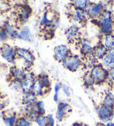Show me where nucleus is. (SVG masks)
Listing matches in <instances>:
<instances>
[{
  "label": "nucleus",
  "instance_id": "nucleus-29",
  "mask_svg": "<svg viewBox=\"0 0 114 126\" xmlns=\"http://www.w3.org/2000/svg\"><path fill=\"white\" fill-rule=\"evenodd\" d=\"M6 32L8 34L11 36H17V34L18 32H17L15 30H14V27H13L11 25H8L7 27H6Z\"/></svg>",
  "mask_w": 114,
  "mask_h": 126
},
{
  "label": "nucleus",
  "instance_id": "nucleus-28",
  "mask_svg": "<svg viewBox=\"0 0 114 126\" xmlns=\"http://www.w3.org/2000/svg\"><path fill=\"white\" fill-rule=\"evenodd\" d=\"M39 79H40L41 82H42L43 86L46 88L47 89V90H49L50 86H51V83H50V80L48 77L45 76H42L39 78Z\"/></svg>",
  "mask_w": 114,
  "mask_h": 126
},
{
  "label": "nucleus",
  "instance_id": "nucleus-32",
  "mask_svg": "<svg viewBox=\"0 0 114 126\" xmlns=\"http://www.w3.org/2000/svg\"><path fill=\"white\" fill-rule=\"evenodd\" d=\"M108 78L112 81L114 82V68L111 69L108 72Z\"/></svg>",
  "mask_w": 114,
  "mask_h": 126
},
{
  "label": "nucleus",
  "instance_id": "nucleus-16",
  "mask_svg": "<svg viewBox=\"0 0 114 126\" xmlns=\"http://www.w3.org/2000/svg\"><path fill=\"white\" fill-rule=\"evenodd\" d=\"M102 64L105 69L111 70L114 68V59L107 54L102 59Z\"/></svg>",
  "mask_w": 114,
  "mask_h": 126
},
{
  "label": "nucleus",
  "instance_id": "nucleus-7",
  "mask_svg": "<svg viewBox=\"0 0 114 126\" xmlns=\"http://www.w3.org/2000/svg\"><path fill=\"white\" fill-rule=\"evenodd\" d=\"M16 53L27 63L32 64L34 63L35 57L31 52L28 49L23 48H19L17 49Z\"/></svg>",
  "mask_w": 114,
  "mask_h": 126
},
{
  "label": "nucleus",
  "instance_id": "nucleus-14",
  "mask_svg": "<svg viewBox=\"0 0 114 126\" xmlns=\"http://www.w3.org/2000/svg\"><path fill=\"white\" fill-rule=\"evenodd\" d=\"M102 45L109 49L114 47V36L113 34L111 33L105 34L102 38Z\"/></svg>",
  "mask_w": 114,
  "mask_h": 126
},
{
  "label": "nucleus",
  "instance_id": "nucleus-22",
  "mask_svg": "<svg viewBox=\"0 0 114 126\" xmlns=\"http://www.w3.org/2000/svg\"><path fill=\"white\" fill-rule=\"evenodd\" d=\"M72 17L75 21H82L85 18L84 12L82 10L79 9V8H75V10L73 13Z\"/></svg>",
  "mask_w": 114,
  "mask_h": 126
},
{
  "label": "nucleus",
  "instance_id": "nucleus-35",
  "mask_svg": "<svg viewBox=\"0 0 114 126\" xmlns=\"http://www.w3.org/2000/svg\"><path fill=\"white\" fill-rule=\"evenodd\" d=\"M107 55H109L113 57L114 59V47L112 48L109 49L108 50V52H107Z\"/></svg>",
  "mask_w": 114,
  "mask_h": 126
},
{
  "label": "nucleus",
  "instance_id": "nucleus-8",
  "mask_svg": "<svg viewBox=\"0 0 114 126\" xmlns=\"http://www.w3.org/2000/svg\"><path fill=\"white\" fill-rule=\"evenodd\" d=\"M86 11L88 16L92 18L100 16L102 13V6L101 3L91 4L87 6Z\"/></svg>",
  "mask_w": 114,
  "mask_h": 126
},
{
  "label": "nucleus",
  "instance_id": "nucleus-20",
  "mask_svg": "<svg viewBox=\"0 0 114 126\" xmlns=\"http://www.w3.org/2000/svg\"><path fill=\"white\" fill-rule=\"evenodd\" d=\"M78 29L76 26H72L68 29L67 31V36L68 39L74 40L77 38L78 36Z\"/></svg>",
  "mask_w": 114,
  "mask_h": 126
},
{
  "label": "nucleus",
  "instance_id": "nucleus-6",
  "mask_svg": "<svg viewBox=\"0 0 114 126\" xmlns=\"http://www.w3.org/2000/svg\"><path fill=\"white\" fill-rule=\"evenodd\" d=\"M48 92H49V90H47L43 86L40 79H35L31 92L32 94L37 97L45 94Z\"/></svg>",
  "mask_w": 114,
  "mask_h": 126
},
{
  "label": "nucleus",
  "instance_id": "nucleus-40",
  "mask_svg": "<svg viewBox=\"0 0 114 126\" xmlns=\"http://www.w3.org/2000/svg\"><path fill=\"white\" fill-rule=\"evenodd\" d=\"M104 126V124H103V123H100L99 125H98V126Z\"/></svg>",
  "mask_w": 114,
  "mask_h": 126
},
{
  "label": "nucleus",
  "instance_id": "nucleus-24",
  "mask_svg": "<svg viewBox=\"0 0 114 126\" xmlns=\"http://www.w3.org/2000/svg\"><path fill=\"white\" fill-rule=\"evenodd\" d=\"M34 121L38 126H47V118L45 115H37Z\"/></svg>",
  "mask_w": 114,
  "mask_h": 126
},
{
  "label": "nucleus",
  "instance_id": "nucleus-12",
  "mask_svg": "<svg viewBox=\"0 0 114 126\" xmlns=\"http://www.w3.org/2000/svg\"><path fill=\"white\" fill-rule=\"evenodd\" d=\"M108 52V49L103 45H100L94 49L93 53L95 57L97 59H102Z\"/></svg>",
  "mask_w": 114,
  "mask_h": 126
},
{
  "label": "nucleus",
  "instance_id": "nucleus-19",
  "mask_svg": "<svg viewBox=\"0 0 114 126\" xmlns=\"http://www.w3.org/2000/svg\"><path fill=\"white\" fill-rule=\"evenodd\" d=\"M36 101L37 97L31 93L25 94L23 97V102L27 106L34 105Z\"/></svg>",
  "mask_w": 114,
  "mask_h": 126
},
{
  "label": "nucleus",
  "instance_id": "nucleus-18",
  "mask_svg": "<svg viewBox=\"0 0 114 126\" xmlns=\"http://www.w3.org/2000/svg\"><path fill=\"white\" fill-rule=\"evenodd\" d=\"M17 119L16 114L10 113L5 115L3 118V121L6 126H15Z\"/></svg>",
  "mask_w": 114,
  "mask_h": 126
},
{
  "label": "nucleus",
  "instance_id": "nucleus-21",
  "mask_svg": "<svg viewBox=\"0 0 114 126\" xmlns=\"http://www.w3.org/2000/svg\"><path fill=\"white\" fill-rule=\"evenodd\" d=\"M34 106L38 115H45V104L42 101H37Z\"/></svg>",
  "mask_w": 114,
  "mask_h": 126
},
{
  "label": "nucleus",
  "instance_id": "nucleus-36",
  "mask_svg": "<svg viewBox=\"0 0 114 126\" xmlns=\"http://www.w3.org/2000/svg\"><path fill=\"white\" fill-rule=\"evenodd\" d=\"M53 99L55 102H57L58 101V94H57V93H55L53 96Z\"/></svg>",
  "mask_w": 114,
  "mask_h": 126
},
{
  "label": "nucleus",
  "instance_id": "nucleus-3",
  "mask_svg": "<svg viewBox=\"0 0 114 126\" xmlns=\"http://www.w3.org/2000/svg\"><path fill=\"white\" fill-rule=\"evenodd\" d=\"M94 83H102L108 78V72L102 66L94 67L90 73Z\"/></svg>",
  "mask_w": 114,
  "mask_h": 126
},
{
  "label": "nucleus",
  "instance_id": "nucleus-34",
  "mask_svg": "<svg viewBox=\"0 0 114 126\" xmlns=\"http://www.w3.org/2000/svg\"><path fill=\"white\" fill-rule=\"evenodd\" d=\"M61 87H62V86H61V84L60 83H56L55 86V87H54L55 93H57V94H58V92L60 90Z\"/></svg>",
  "mask_w": 114,
  "mask_h": 126
},
{
  "label": "nucleus",
  "instance_id": "nucleus-1",
  "mask_svg": "<svg viewBox=\"0 0 114 126\" xmlns=\"http://www.w3.org/2000/svg\"><path fill=\"white\" fill-rule=\"evenodd\" d=\"M100 17V24L101 32L102 34H110L113 28V19L110 12H102Z\"/></svg>",
  "mask_w": 114,
  "mask_h": 126
},
{
  "label": "nucleus",
  "instance_id": "nucleus-39",
  "mask_svg": "<svg viewBox=\"0 0 114 126\" xmlns=\"http://www.w3.org/2000/svg\"><path fill=\"white\" fill-rule=\"evenodd\" d=\"M2 107V103L1 102V101H0V110L1 109Z\"/></svg>",
  "mask_w": 114,
  "mask_h": 126
},
{
  "label": "nucleus",
  "instance_id": "nucleus-37",
  "mask_svg": "<svg viewBox=\"0 0 114 126\" xmlns=\"http://www.w3.org/2000/svg\"><path fill=\"white\" fill-rule=\"evenodd\" d=\"M71 126H87L85 125V124H83L82 123L76 122V123H74L73 125H72Z\"/></svg>",
  "mask_w": 114,
  "mask_h": 126
},
{
  "label": "nucleus",
  "instance_id": "nucleus-30",
  "mask_svg": "<svg viewBox=\"0 0 114 126\" xmlns=\"http://www.w3.org/2000/svg\"><path fill=\"white\" fill-rule=\"evenodd\" d=\"M46 117L47 118V126H54L55 121L53 116L51 114H49L47 115Z\"/></svg>",
  "mask_w": 114,
  "mask_h": 126
},
{
  "label": "nucleus",
  "instance_id": "nucleus-10",
  "mask_svg": "<svg viewBox=\"0 0 114 126\" xmlns=\"http://www.w3.org/2000/svg\"><path fill=\"white\" fill-rule=\"evenodd\" d=\"M67 47L65 45H59L55 47L54 49L55 57L58 62H61L64 60L68 56Z\"/></svg>",
  "mask_w": 114,
  "mask_h": 126
},
{
  "label": "nucleus",
  "instance_id": "nucleus-9",
  "mask_svg": "<svg viewBox=\"0 0 114 126\" xmlns=\"http://www.w3.org/2000/svg\"><path fill=\"white\" fill-rule=\"evenodd\" d=\"M35 79H36L31 74L27 75V77L25 81L21 83V90L24 93V94H27L31 92Z\"/></svg>",
  "mask_w": 114,
  "mask_h": 126
},
{
  "label": "nucleus",
  "instance_id": "nucleus-26",
  "mask_svg": "<svg viewBox=\"0 0 114 126\" xmlns=\"http://www.w3.org/2000/svg\"><path fill=\"white\" fill-rule=\"evenodd\" d=\"M30 15V11L27 7H25L22 9L21 12L19 14V17L22 21H26L28 19Z\"/></svg>",
  "mask_w": 114,
  "mask_h": 126
},
{
  "label": "nucleus",
  "instance_id": "nucleus-17",
  "mask_svg": "<svg viewBox=\"0 0 114 126\" xmlns=\"http://www.w3.org/2000/svg\"><path fill=\"white\" fill-rule=\"evenodd\" d=\"M102 105L114 108V95L111 92H107L103 99Z\"/></svg>",
  "mask_w": 114,
  "mask_h": 126
},
{
  "label": "nucleus",
  "instance_id": "nucleus-31",
  "mask_svg": "<svg viewBox=\"0 0 114 126\" xmlns=\"http://www.w3.org/2000/svg\"><path fill=\"white\" fill-rule=\"evenodd\" d=\"M61 88H62L63 92L65 93V95L67 97H70V95H71V93H70V91L69 87H68L66 84H63L62 85Z\"/></svg>",
  "mask_w": 114,
  "mask_h": 126
},
{
  "label": "nucleus",
  "instance_id": "nucleus-27",
  "mask_svg": "<svg viewBox=\"0 0 114 126\" xmlns=\"http://www.w3.org/2000/svg\"><path fill=\"white\" fill-rule=\"evenodd\" d=\"M82 51L85 54H88L93 52L94 49L90 45L86 42H82L81 45Z\"/></svg>",
  "mask_w": 114,
  "mask_h": 126
},
{
  "label": "nucleus",
  "instance_id": "nucleus-25",
  "mask_svg": "<svg viewBox=\"0 0 114 126\" xmlns=\"http://www.w3.org/2000/svg\"><path fill=\"white\" fill-rule=\"evenodd\" d=\"M74 5L75 8H79L81 10L85 9L88 6V1L86 0H80V1H75Z\"/></svg>",
  "mask_w": 114,
  "mask_h": 126
},
{
  "label": "nucleus",
  "instance_id": "nucleus-4",
  "mask_svg": "<svg viewBox=\"0 0 114 126\" xmlns=\"http://www.w3.org/2000/svg\"><path fill=\"white\" fill-rule=\"evenodd\" d=\"M63 66L68 70L75 72L80 66L79 58L75 56H68L63 61Z\"/></svg>",
  "mask_w": 114,
  "mask_h": 126
},
{
  "label": "nucleus",
  "instance_id": "nucleus-13",
  "mask_svg": "<svg viewBox=\"0 0 114 126\" xmlns=\"http://www.w3.org/2000/svg\"><path fill=\"white\" fill-rule=\"evenodd\" d=\"M55 15L53 12L50 11H45L43 14L42 18L41 19L40 25L41 26H46L50 25V24L54 20Z\"/></svg>",
  "mask_w": 114,
  "mask_h": 126
},
{
  "label": "nucleus",
  "instance_id": "nucleus-11",
  "mask_svg": "<svg viewBox=\"0 0 114 126\" xmlns=\"http://www.w3.org/2000/svg\"><path fill=\"white\" fill-rule=\"evenodd\" d=\"M2 55L3 57L8 62H12L14 61L16 52L12 47L6 46L2 48Z\"/></svg>",
  "mask_w": 114,
  "mask_h": 126
},
{
  "label": "nucleus",
  "instance_id": "nucleus-23",
  "mask_svg": "<svg viewBox=\"0 0 114 126\" xmlns=\"http://www.w3.org/2000/svg\"><path fill=\"white\" fill-rule=\"evenodd\" d=\"M15 126H31V121L26 117H19L17 118Z\"/></svg>",
  "mask_w": 114,
  "mask_h": 126
},
{
  "label": "nucleus",
  "instance_id": "nucleus-5",
  "mask_svg": "<svg viewBox=\"0 0 114 126\" xmlns=\"http://www.w3.org/2000/svg\"><path fill=\"white\" fill-rule=\"evenodd\" d=\"M71 111L70 105L66 102L58 103L56 112V118L59 122L62 121L66 118L67 114Z\"/></svg>",
  "mask_w": 114,
  "mask_h": 126
},
{
  "label": "nucleus",
  "instance_id": "nucleus-38",
  "mask_svg": "<svg viewBox=\"0 0 114 126\" xmlns=\"http://www.w3.org/2000/svg\"><path fill=\"white\" fill-rule=\"evenodd\" d=\"M104 126H114V123L112 121H110L109 122L104 124Z\"/></svg>",
  "mask_w": 114,
  "mask_h": 126
},
{
  "label": "nucleus",
  "instance_id": "nucleus-2",
  "mask_svg": "<svg viewBox=\"0 0 114 126\" xmlns=\"http://www.w3.org/2000/svg\"><path fill=\"white\" fill-rule=\"evenodd\" d=\"M97 116L101 123L105 124L110 121L114 117V108L101 105L97 108Z\"/></svg>",
  "mask_w": 114,
  "mask_h": 126
},
{
  "label": "nucleus",
  "instance_id": "nucleus-33",
  "mask_svg": "<svg viewBox=\"0 0 114 126\" xmlns=\"http://www.w3.org/2000/svg\"><path fill=\"white\" fill-rule=\"evenodd\" d=\"M7 37V32L4 31H0V40H3Z\"/></svg>",
  "mask_w": 114,
  "mask_h": 126
},
{
  "label": "nucleus",
  "instance_id": "nucleus-15",
  "mask_svg": "<svg viewBox=\"0 0 114 126\" xmlns=\"http://www.w3.org/2000/svg\"><path fill=\"white\" fill-rule=\"evenodd\" d=\"M16 37L24 41H31V33L29 28L27 26L24 27L21 30L20 32L17 33Z\"/></svg>",
  "mask_w": 114,
  "mask_h": 126
}]
</instances>
